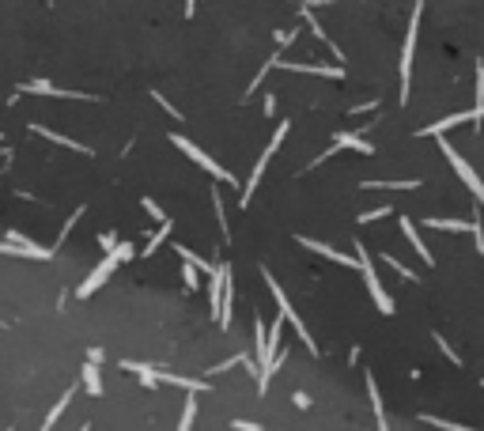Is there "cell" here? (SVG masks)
Returning <instances> with one entry per match:
<instances>
[{"label": "cell", "instance_id": "1", "mask_svg": "<svg viewBox=\"0 0 484 431\" xmlns=\"http://www.w3.org/2000/svg\"><path fill=\"white\" fill-rule=\"evenodd\" d=\"M420 15H424V0H416L413 19L405 30V46H401V102H409V84H413V53H416V35H420Z\"/></svg>", "mask_w": 484, "mask_h": 431}, {"label": "cell", "instance_id": "2", "mask_svg": "<svg viewBox=\"0 0 484 431\" xmlns=\"http://www.w3.org/2000/svg\"><path fill=\"white\" fill-rule=\"evenodd\" d=\"M352 250H360V253H356V261H360L356 269L363 273V284H367V295H371V299H375L378 314H386V318H390V314H393V310H398V307H393V299H390V295H386V287H382V280H378V273H375V265H371L367 250H363V242H356V246H352Z\"/></svg>", "mask_w": 484, "mask_h": 431}, {"label": "cell", "instance_id": "3", "mask_svg": "<svg viewBox=\"0 0 484 431\" xmlns=\"http://www.w3.org/2000/svg\"><path fill=\"white\" fill-rule=\"evenodd\" d=\"M261 276H265V284H269V291H272V299H277V310H280V314H284V322H292V325H295V333H299V341L306 345V352H310V356H318V345H314V341H310V329H306V325H303V318H299V314H295V310H292V303H288L284 287L277 284V276H272L269 269H261Z\"/></svg>", "mask_w": 484, "mask_h": 431}, {"label": "cell", "instance_id": "4", "mask_svg": "<svg viewBox=\"0 0 484 431\" xmlns=\"http://www.w3.org/2000/svg\"><path fill=\"white\" fill-rule=\"evenodd\" d=\"M171 144H174V148H178V151H182V155H189L193 163L201 166V171H208V174H212V178L227 182V186H239V182H235V174H231V171H223V166L216 163L212 155H205V151H201V148H197V144H193L189 137H182V133H171Z\"/></svg>", "mask_w": 484, "mask_h": 431}, {"label": "cell", "instance_id": "5", "mask_svg": "<svg viewBox=\"0 0 484 431\" xmlns=\"http://www.w3.org/2000/svg\"><path fill=\"white\" fill-rule=\"evenodd\" d=\"M288 129H292V122H280V125H277V133H272V140H269V148H265V151H261V159L254 163V171H250V182H246V189H242V209H246V204L254 201V189H257V182H261V174H265V166H269V159L277 155V148L284 144Z\"/></svg>", "mask_w": 484, "mask_h": 431}, {"label": "cell", "instance_id": "6", "mask_svg": "<svg viewBox=\"0 0 484 431\" xmlns=\"http://www.w3.org/2000/svg\"><path fill=\"white\" fill-rule=\"evenodd\" d=\"M439 148H443V155H447V163L454 166V174L465 182V189H473V197H477V201L484 204V182H481V174L473 171V166L465 163L462 155H458V151H454V144H450V140H443V137H439Z\"/></svg>", "mask_w": 484, "mask_h": 431}, {"label": "cell", "instance_id": "7", "mask_svg": "<svg viewBox=\"0 0 484 431\" xmlns=\"http://www.w3.org/2000/svg\"><path fill=\"white\" fill-rule=\"evenodd\" d=\"M337 151H363V155H375V144L363 140V137H356V133H337V137H333V148L322 151L318 159H310V166H318V163H326V159H333ZM310 166H306V171H310Z\"/></svg>", "mask_w": 484, "mask_h": 431}, {"label": "cell", "instance_id": "8", "mask_svg": "<svg viewBox=\"0 0 484 431\" xmlns=\"http://www.w3.org/2000/svg\"><path fill=\"white\" fill-rule=\"evenodd\" d=\"M118 265H121V261H118V253H106V258H102L99 265L91 269V276H87V280L76 287V299H87V295H95L102 284L110 280V276H114V269H118Z\"/></svg>", "mask_w": 484, "mask_h": 431}, {"label": "cell", "instance_id": "9", "mask_svg": "<svg viewBox=\"0 0 484 431\" xmlns=\"http://www.w3.org/2000/svg\"><path fill=\"white\" fill-rule=\"evenodd\" d=\"M23 95H53V99H80V102H99L95 95H84V91H68V87H57L50 79H30V84L19 87Z\"/></svg>", "mask_w": 484, "mask_h": 431}, {"label": "cell", "instance_id": "10", "mask_svg": "<svg viewBox=\"0 0 484 431\" xmlns=\"http://www.w3.org/2000/svg\"><path fill=\"white\" fill-rule=\"evenodd\" d=\"M295 242L303 246V250H314L318 258H329V261H337V265H348V269H356L360 261L356 258H348V253H341V250H333L329 242H318V238H306V235H295Z\"/></svg>", "mask_w": 484, "mask_h": 431}, {"label": "cell", "instance_id": "11", "mask_svg": "<svg viewBox=\"0 0 484 431\" xmlns=\"http://www.w3.org/2000/svg\"><path fill=\"white\" fill-rule=\"evenodd\" d=\"M367 379V397H371V412H375V424L378 431H390V424H386V409H382V394H378V382H375V374H363Z\"/></svg>", "mask_w": 484, "mask_h": 431}, {"label": "cell", "instance_id": "12", "mask_svg": "<svg viewBox=\"0 0 484 431\" xmlns=\"http://www.w3.org/2000/svg\"><path fill=\"white\" fill-rule=\"evenodd\" d=\"M277 68H288V72H303V76H326V79H344V68H333V65H284V61H277Z\"/></svg>", "mask_w": 484, "mask_h": 431}, {"label": "cell", "instance_id": "13", "mask_svg": "<svg viewBox=\"0 0 484 431\" xmlns=\"http://www.w3.org/2000/svg\"><path fill=\"white\" fill-rule=\"evenodd\" d=\"M401 235L409 238V246H413L416 253L424 258V265H435V258H431V250L424 246V238H420V231H416V220H401Z\"/></svg>", "mask_w": 484, "mask_h": 431}, {"label": "cell", "instance_id": "14", "mask_svg": "<svg viewBox=\"0 0 484 431\" xmlns=\"http://www.w3.org/2000/svg\"><path fill=\"white\" fill-rule=\"evenodd\" d=\"M30 133H35V137H46V140H53V144H61V148H72V151H80V155H91V148H87V144H80V140H72V137H61V133L46 129V125H30Z\"/></svg>", "mask_w": 484, "mask_h": 431}, {"label": "cell", "instance_id": "15", "mask_svg": "<svg viewBox=\"0 0 484 431\" xmlns=\"http://www.w3.org/2000/svg\"><path fill=\"white\" fill-rule=\"evenodd\" d=\"M465 122H473V110H469V114H450V117H443V122L427 125V129H416V137H443L447 129H454V125H465Z\"/></svg>", "mask_w": 484, "mask_h": 431}, {"label": "cell", "instance_id": "16", "mask_svg": "<svg viewBox=\"0 0 484 431\" xmlns=\"http://www.w3.org/2000/svg\"><path fill=\"white\" fill-rule=\"evenodd\" d=\"M299 15H303V19H306V27H310V30H314V38H318V42H322V46H329V50H333V57H341V50H337V42H333V38H329V35H326V30H322V23H318V19H314V12H310V8H306V4H303V8H299Z\"/></svg>", "mask_w": 484, "mask_h": 431}, {"label": "cell", "instance_id": "17", "mask_svg": "<svg viewBox=\"0 0 484 431\" xmlns=\"http://www.w3.org/2000/svg\"><path fill=\"white\" fill-rule=\"evenodd\" d=\"M174 253H178V258L185 261V265H193V269H197V273H208V276H212V273H216V265H212V261H205V258H197V253H193V250H189V246H182V242H174Z\"/></svg>", "mask_w": 484, "mask_h": 431}, {"label": "cell", "instance_id": "18", "mask_svg": "<svg viewBox=\"0 0 484 431\" xmlns=\"http://www.w3.org/2000/svg\"><path fill=\"white\" fill-rule=\"evenodd\" d=\"M121 371H133L136 379L144 382V386H159V374H156V367H148V363H133V359H121Z\"/></svg>", "mask_w": 484, "mask_h": 431}, {"label": "cell", "instance_id": "19", "mask_svg": "<svg viewBox=\"0 0 484 431\" xmlns=\"http://www.w3.org/2000/svg\"><path fill=\"white\" fill-rule=\"evenodd\" d=\"M159 382H171V386H182L189 390V394H201V390H208V382H197V379H185V374H171V371H156Z\"/></svg>", "mask_w": 484, "mask_h": 431}, {"label": "cell", "instance_id": "20", "mask_svg": "<svg viewBox=\"0 0 484 431\" xmlns=\"http://www.w3.org/2000/svg\"><path fill=\"white\" fill-rule=\"evenodd\" d=\"M424 227H435V231H462V235H473V220H439V216H431V220H424Z\"/></svg>", "mask_w": 484, "mask_h": 431}, {"label": "cell", "instance_id": "21", "mask_svg": "<svg viewBox=\"0 0 484 431\" xmlns=\"http://www.w3.org/2000/svg\"><path fill=\"white\" fill-rule=\"evenodd\" d=\"M80 374H84V390H87V394H91V397H99V394H102V374H99V363H91V359H87V363H84V371H80Z\"/></svg>", "mask_w": 484, "mask_h": 431}, {"label": "cell", "instance_id": "22", "mask_svg": "<svg viewBox=\"0 0 484 431\" xmlns=\"http://www.w3.org/2000/svg\"><path fill=\"white\" fill-rule=\"evenodd\" d=\"M167 238H171V220H167V223H159V231H156V235L148 238V246H144V250H140V258H151V253H156L159 246L167 242Z\"/></svg>", "mask_w": 484, "mask_h": 431}, {"label": "cell", "instance_id": "23", "mask_svg": "<svg viewBox=\"0 0 484 431\" xmlns=\"http://www.w3.org/2000/svg\"><path fill=\"white\" fill-rule=\"evenodd\" d=\"M72 394H76V390H64V394H61V401H57V405H53V409H50V412H46V424H42V431H53V424H57V420H61V412H64V409H68V401H72Z\"/></svg>", "mask_w": 484, "mask_h": 431}, {"label": "cell", "instance_id": "24", "mask_svg": "<svg viewBox=\"0 0 484 431\" xmlns=\"http://www.w3.org/2000/svg\"><path fill=\"white\" fill-rule=\"evenodd\" d=\"M193 420H197V394L185 397L182 405V420H178V431H193Z\"/></svg>", "mask_w": 484, "mask_h": 431}, {"label": "cell", "instance_id": "25", "mask_svg": "<svg viewBox=\"0 0 484 431\" xmlns=\"http://www.w3.org/2000/svg\"><path fill=\"white\" fill-rule=\"evenodd\" d=\"M360 189H420L416 178H405V182H363Z\"/></svg>", "mask_w": 484, "mask_h": 431}, {"label": "cell", "instance_id": "26", "mask_svg": "<svg viewBox=\"0 0 484 431\" xmlns=\"http://www.w3.org/2000/svg\"><path fill=\"white\" fill-rule=\"evenodd\" d=\"M473 122H484V61H477V106H473Z\"/></svg>", "mask_w": 484, "mask_h": 431}, {"label": "cell", "instance_id": "27", "mask_svg": "<svg viewBox=\"0 0 484 431\" xmlns=\"http://www.w3.org/2000/svg\"><path fill=\"white\" fill-rule=\"evenodd\" d=\"M420 420H424V424H431V428H439V431H477V428L454 424V420H443V416H424V412H420Z\"/></svg>", "mask_w": 484, "mask_h": 431}, {"label": "cell", "instance_id": "28", "mask_svg": "<svg viewBox=\"0 0 484 431\" xmlns=\"http://www.w3.org/2000/svg\"><path fill=\"white\" fill-rule=\"evenodd\" d=\"M382 261H386V265L393 269V273H401V276H405L409 284H416V273H413V269H409V265H401V261L393 258V253H382Z\"/></svg>", "mask_w": 484, "mask_h": 431}, {"label": "cell", "instance_id": "29", "mask_svg": "<svg viewBox=\"0 0 484 431\" xmlns=\"http://www.w3.org/2000/svg\"><path fill=\"white\" fill-rule=\"evenodd\" d=\"M84 212H87V209H84V204H80V209H76V212H72V216H68V220H64V227H61V235H57V246H61V242H64V238H68V235H72V227H76V223H80V216H84Z\"/></svg>", "mask_w": 484, "mask_h": 431}, {"label": "cell", "instance_id": "30", "mask_svg": "<svg viewBox=\"0 0 484 431\" xmlns=\"http://www.w3.org/2000/svg\"><path fill=\"white\" fill-rule=\"evenodd\" d=\"M212 209H216V220H220V231H223V238H227L231 231H227V216H223V201H220V189H212Z\"/></svg>", "mask_w": 484, "mask_h": 431}, {"label": "cell", "instance_id": "31", "mask_svg": "<svg viewBox=\"0 0 484 431\" xmlns=\"http://www.w3.org/2000/svg\"><path fill=\"white\" fill-rule=\"evenodd\" d=\"M140 204H144V212H148V216H151V220H156V223H167V220H171V216H167L163 209H159V204L151 201V197H144Z\"/></svg>", "mask_w": 484, "mask_h": 431}, {"label": "cell", "instance_id": "32", "mask_svg": "<svg viewBox=\"0 0 484 431\" xmlns=\"http://www.w3.org/2000/svg\"><path fill=\"white\" fill-rule=\"evenodd\" d=\"M242 356H246V352H239V356L223 359V363H216V367H212V371H208V374H223V371H231V367H235V363H242Z\"/></svg>", "mask_w": 484, "mask_h": 431}, {"label": "cell", "instance_id": "33", "mask_svg": "<svg viewBox=\"0 0 484 431\" xmlns=\"http://www.w3.org/2000/svg\"><path fill=\"white\" fill-rule=\"evenodd\" d=\"M0 253H4V258H30L23 246H12V242H0Z\"/></svg>", "mask_w": 484, "mask_h": 431}, {"label": "cell", "instance_id": "34", "mask_svg": "<svg viewBox=\"0 0 484 431\" xmlns=\"http://www.w3.org/2000/svg\"><path fill=\"white\" fill-rule=\"evenodd\" d=\"M473 238H477V253H484V223H481V216H473Z\"/></svg>", "mask_w": 484, "mask_h": 431}, {"label": "cell", "instance_id": "35", "mask_svg": "<svg viewBox=\"0 0 484 431\" xmlns=\"http://www.w3.org/2000/svg\"><path fill=\"white\" fill-rule=\"evenodd\" d=\"M182 280H185V287L193 291V287L201 284V280H197V269H193V265H182Z\"/></svg>", "mask_w": 484, "mask_h": 431}, {"label": "cell", "instance_id": "36", "mask_svg": "<svg viewBox=\"0 0 484 431\" xmlns=\"http://www.w3.org/2000/svg\"><path fill=\"white\" fill-rule=\"evenodd\" d=\"M386 212H390V209H371V212H360V223H375V220H382Z\"/></svg>", "mask_w": 484, "mask_h": 431}, {"label": "cell", "instance_id": "37", "mask_svg": "<svg viewBox=\"0 0 484 431\" xmlns=\"http://www.w3.org/2000/svg\"><path fill=\"white\" fill-rule=\"evenodd\" d=\"M151 99H156V102H159V106H163V110H167V114H171V117H182V110H174V106H171V102H167V99H163V95H159V91H151Z\"/></svg>", "mask_w": 484, "mask_h": 431}, {"label": "cell", "instance_id": "38", "mask_svg": "<svg viewBox=\"0 0 484 431\" xmlns=\"http://www.w3.org/2000/svg\"><path fill=\"white\" fill-rule=\"evenodd\" d=\"M231 428L235 431H261V424H254V420H231Z\"/></svg>", "mask_w": 484, "mask_h": 431}, {"label": "cell", "instance_id": "39", "mask_svg": "<svg viewBox=\"0 0 484 431\" xmlns=\"http://www.w3.org/2000/svg\"><path fill=\"white\" fill-rule=\"evenodd\" d=\"M292 401H295V409H310V394H303V390L292 397Z\"/></svg>", "mask_w": 484, "mask_h": 431}, {"label": "cell", "instance_id": "40", "mask_svg": "<svg viewBox=\"0 0 484 431\" xmlns=\"http://www.w3.org/2000/svg\"><path fill=\"white\" fill-rule=\"evenodd\" d=\"M99 246H102V250L110 253V250H114V246H118V238H114V235H99Z\"/></svg>", "mask_w": 484, "mask_h": 431}, {"label": "cell", "instance_id": "41", "mask_svg": "<svg viewBox=\"0 0 484 431\" xmlns=\"http://www.w3.org/2000/svg\"><path fill=\"white\" fill-rule=\"evenodd\" d=\"M265 114H277V95H265Z\"/></svg>", "mask_w": 484, "mask_h": 431}, {"label": "cell", "instance_id": "42", "mask_svg": "<svg viewBox=\"0 0 484 431\" xmlns=\"http://www.w3.org/2000/svg\"><path fill=\"white\" fill-rule=\"evenodd\" d=\"M80 431H91V424H84V428H80Z\"/></svg>", "mask_w": 484, "mask_h": 431}, {"label": "cell", "instance_id": "43", "mask_svg": "<svg viewBox=\"0 0 484 431\" xmlns=\"http://www.w3.org/2000/svg\"><path fill=\"white\" fill-rule=\"evenodd\" d=\"M481 386H484V382H481Z\"/></svg>", "mask_w": 484, "mask_h": 431}]
</instances>
